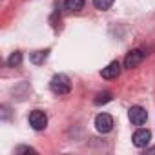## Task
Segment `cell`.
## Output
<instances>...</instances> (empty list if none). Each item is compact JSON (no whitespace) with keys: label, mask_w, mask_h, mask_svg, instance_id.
<instances>
[{"label":"cell","mask_w":155,"mask_h":155,"mask_svg":"<svg viewBox=\"0 0 155 155\" xmlns=\"http://www.w3.org/2000/svg\"><path fill=\"white\" fill-rule=\"evenodd\" d=\"M49 88H51V91L55 95H68L69 90H71V82L64 73H58L49 81Z\"/></svg>","instance_id":"6da1fadb"},{"label":"cell","mask_w":155,"mask_h":155,"mask_svg":"<svg viewBox=\"0 0 155 155\" xmlns=\"http://www.w3.org/2000/svg\"><path fill=\"white\" fill-rule=\"evenodd\" d=\"M29 126H31L33 130H37V131L44 130V128L48 126V117H46V113L40 111V110H33V111L29 113Z\"/></svg>","instance_id":"7a4b0ae2"},{"label":"cell","mask_w":155,"mask_h":155,"mask_svg":"<svg viewBox=\"0 0 155 155\" xmlns=\"http://www.w3.org/2000/svg\"><path fill=\"white\" fill-rule=\"evenodd\" d=\"M95 128L101 133H110L113 130V117L108 113H99L95 117Z\"/></svg>","instance_id":"3957f363"},{"label":"cell","mask_w":155,"mask_h":155,"mask_svg":"<svg viewBox=\"0 0 155 155\" xmlns=\"http://www.w3.org/2000/svg\"><path fill=\"white\" fill-rule=\"evenodd\" d=\"M128 117H130V120H131L133 126H142L146 122V119H148V113L140 106H131L130 111H128Z\"/></svg>","instance_id":"277c9868"},{"label":"cell","mask_w":155,"mask_h":155,"mask_svg":"<svg viewBox=\"0 0 155 155\" xmlns=\"http://www.w3.org/2000/svg\"><path fill=\"white\" fill-rule=\"evenodd\" d=\"M133 144L137 146V148H146L148 144H150V140H151V131L150 130H144V128H140V130H137L135 133H133Z\"/></svg>","instance_id":"5b68a950"},{"label":"cell","mask_w":155,"mask_h":155,"mask_svg":"<svg viewBox=\"0 0 155 155\" xmlns=\"http://www.w3.org/2000/svg\"><path fill=\"white\" fill-rule=\"evenodd\" d=\"M142 60H144V53H142L140 49H131V51L126 55V58H124V68H128V69L137 68Z\"/></svg>","instance_id":"8992f818"},{"label":"cell","mask_w":155,"mask_h":155,"mask_svg":"<svg viewBox=\"0 0 155 155\" xmlns=\"http://www.w3.org/2000/svg\"><path fill=\"white\" fill-rule=\"evenodd\" d=\"M120 64L117 62V60H113V62H110L106 68H102V71H101V75H102V79H106V81H111V79H117V77L120 75Z\"/></svg>","instance_id":"52a82bcc"},{"label":"cell","mask_w":155,"mask_h":155,"mask_svg":"<svg viewBox=\"0 0 155 155\" xmlns=\"http://www.w3.org/2000/svg\"><path fill=\"white\" fill-rule=\"evenodd\" d=\"M48 55H49V49H44V51H33V53L29 55V58H31V62H33V64L40 66V64H44V62H46Z\"/></svg>","instance_id":"ba28073f"},{"label":"cell","mask_w":155,"mask_h":155,"mask_svg":"<svg viewBox=\"0 0 155 155\" xmlns=\"http://www.w3.org/2000/svg\"><path fill=\"white\" fill-rule=\"evenodd\" d=\"M84 0H64V8L68 9V11H81V9H84Z\"/></svg>","instance_id":"9c48e42d"},{"label":"cell","mask_w":155,"mask_h":155,"mask_svg":"<svg viewBox=\"0 0 155 155\" xmlns=\"http://www.w3.org/2000/svg\"><path fill=\"white\" fill-rule=\"evenodd\" d=\"M20 64H22V53H20V51L11 53L9 58H8V66H9V68H17V66H20Z\"/></svg>","instance_id":"30bf717a"},{"label":"cell","mask_w":155,"mask_h":155,"mask_svg":"<svg viewBox=\"0 0 155 155\" xmlns=\"http://www.w3.org/2000/svg\"><path fill=\"white\" fill-rule=\"evenodd\" d=\"M113 2L115 0H93V6L97 9H101V11H106V9H110L113 6Z\"/></svg>","instance_id":"8fae6325"},{"label":"cell","mask_w":155,"mask_h":155,"mask_svg":"<svg viewBox=\"0 0 155 155\" xmlns=\"http://www.w3.org/2000/svg\"><path fill=\"white\" fill-rule=\"evenodd\" d=\"M110 101H111V93H110V91H104V93H99L93 102H95V106H101V104H106V102H110Z\"/></svg>","instance_id":"7c38bea8"},{"label":"cell","mask_w":155,"mask_h":155,"mask_svg":"<svg viewBox=\"0 0 155 155\" xmlns=\"http://www.w3.org/2000/svg\"><path fill=\"white\" fill-rule=\"evenodd\" d=\"M15 151L17 153H37V150L35 148H29V146H18Z\"/></svg>","instance_id":"4fadbf2b"}]
</instances>
